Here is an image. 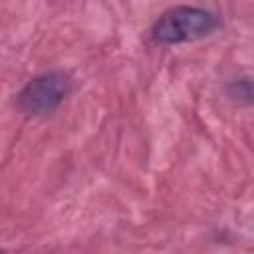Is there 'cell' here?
Listing matches in <instances>:
<instances>
[{
	"mask_svg": "<svg viewBox=\"0 0 254 254\" xmlns=\"http://www.w3.org/2000/svg\"><path fill=\"white\" fill-rule=\"evenodd\" d=\"M220 28L214 12L200 6H173L165 10L153 24L151 36L159 44H187L212 36Z\"/></svg>",
	"mask_w": 254,
	"mask_h": 254,
	"instance_id": "obj_1",
	"label": "cell"
},
{
	"mask_svg": "<svg viewBox=\"0 0 254 254\" xmlns=\"http://www.w3.org/2000/svg\"><path fill=\"white\" fill-rule=\"evenodd\" d=\"M71 89V81L64 71H44L24 83L16 95V105L26 115H50L54 113Z\"/></svg>",
	"mask_w": 254,
	"mask_h": 254,
	"instance_id": "obj_2",
	"label": "cell"
},
{
	"mask_svg": "<svg viewBox=\"0 0 254 254\" xmlns=\"http://www.w3.org/2000/svg\"><path fill=\"white\" fill-rule=\"evenodd\" d=\"M228 95L232 99H236L238 103H250L252 99V83L248 77H242V79H236L228 85Z\"/></svg>",
	"mask_w": 254,
	"mask_h": 254,
	"instance_id": "obj_3",
	"label": "cell"
},
{
	"mask_svg": "<svg viewBox=\"0 0 254 254\" xmlns=\"http://www.w3.org/2000/svg\"><path fill=\"white\" fill-rule=\"evenodd\" d=\"M0 254H4V252H2V250H0Z\"/></svg>",
	"mask_w": 254,
	"mask_h": 254,
	"instance_id": "obj_4",
	"label": "cell"
}]
</instances>
